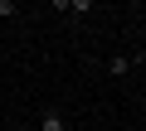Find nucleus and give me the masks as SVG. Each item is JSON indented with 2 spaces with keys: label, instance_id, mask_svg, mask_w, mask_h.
Wrapping results in <instances>:
<instances>
[{
  "label": "nucleus",
  "instance_id": "1",
  "mask_svg": "<svg viewBox=\"0 0 146 131\" xmlns=\"http://www.w3.org/2000/svg\"><path fill=\"white\" fill-rule=\"evenodd\" d=\"M39 131H68V121H63V117H58V112L49 107V112L39 117Z\"/></svg>",
  "mask_w": 146,
  "mask_h": 131
},
{
  "label": "nucleus",
  "instance_id": "2",
  "mask_svg": "<svg viewBox=\"0 0 146 131\" xmlns=\"http://www.w3.org/2000/svg\"><path fill=\"white\" fill-rule=\"evenodd\" d=\"M107 68H112V73H131V58H127V53H117V58H107Z\"/></svg>",
  "mask_w": 146,
  "mask_h": 131
},
{
  "label": "nucleus",
  "instance_id": "3",
  "mask_svg": "<svg viewBox=\"0 0 146 131\" xmlns=\"http://www.w3.org/2000/svg\"><path fill=\"white\" fill-rule=\"evenodd\" d=\"M93 5H98V0H68V15H88Z\"/></svg>",
  "mask_w": 146,
  "mask_h": 131
},
{
  "label": "nucleus",
  "instance_id": "4",
  "mask_svg": "<svg viewBox=\"0 0 146 131\" xmlns=\"http://www.w3.org/2000/svg\"><path fill=\"white\" fill-rule=\"evenodd\" d=\"M15 10H20V5H15V0H0V15H5V20H10Z\"/></svg>",
  "mask_w": 146,
  "mask_h": 131
},
{
  "label": "nucleus",
  "instance_id": "5",
  "mask_svg": "<svg viewBox=\"0 0 146 131\" xmlns=\"http://www.w3.org/2000/svg\"><path fill=\"white\" fill-rule=\"evenodd\" d=\"M15 131H29V126H15Z\"/></svg>",
  "mask_w": 146,
  "mask_h": 131
}]
</instances>
